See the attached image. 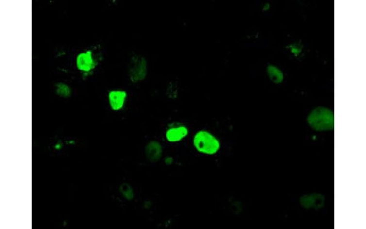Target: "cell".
<instances>
[{
	"label": "cell",
	"mask_w": 366,
	"mask_h": 229,
	"mask_svg": "<svg viewBox=\"0 0 366 229\" xmlns=\"http://www.w3.org/2000/svg\"><path fill=\"white\" fill-rule=\"evenodd\" d=\"M147 73L146 59L141 56H133L128 66V75L133 83L141 82L145 79Z\"/></svg>",
	"instance_id": "obj_3"
},
{
	"label": "cell",
	"mask_w": 366,
	"mask_h": 229,
	"mask_svg": "<svg viewBox=\"0 0 366 229\" xmlns=\"http://www.w3.org/2000/svg\"><path fill=\"white\" fill-rule=\"evenodd\" d=\"M77 66L80 70L84 72H89L96 66L93 58H92V52L87 51L78 54L77 58Z\"/></svg>",
	"instance_id": "obj_4"
},
{
	"label": "cell",
	"mask_w": 366,
	"mask_h": 229,
	"mask_svg": "<svg viewBox=\"0 0 366 229\" xmlns=\"http://www.w3.org/2000/svg\"><path fill=\"white\" fill-rule=\"evenodd\" d=\"M56 94L61 97L67 98L72 94L69 86L64 83H58L56 85Z\"/></svg>",
	"instance_id": "obj_8"
},
{
	"label": "cell",
	"mask_w": 366,
	"mask_h": 229,
	"mask_svg": "<svg viewBox=\"0 0 366 229\" xmlns=\"http://www.w3.org/2000/svg\"><path fill=\"white\" fill-rule=\"evenodd\" d=\"M120 190L123 196L128 200H132L134 197V192H133L132 188L127 183H123L121 185Z\"/></svg>",
	"instance_id": "obj_10"
},
{
	"label": "cell",
	"mask_w": 366,
	"mask_h": 229,
	"mask_svg": "<svg viewBox=\"0 0 366 229\" xmlns=\"http://www.w3.org/2000/svg\"><path fill=\"white\" fill-rule=\"evenodd\" d=\"M194 145L199 152L208 155L215 154L220 148L219 141L206 131H200L196 133Z\"/></svg>",
	"instance_id": "obj_2"
},
{
	"label": "cell",
	"mask_w": 366,
	"mask_h": 229,
	"mask_svg": "<svg viewBox=\"0 0 366 229\" xmlns=\"http://www.w3.org/2000/svg\"><path fill=\"white\" fill-rule=\"evenodd\" d=\"M147 159L151 163H156L160 159L163 154V148L160 143L152 141L146 145L145 149Z\"/></svg>",
	"instance_id": "obj_5"
},
{
	"label": "cell",
	"mask_w": 366,
	"mask_h": 229,
	"mask_svg": "<svg viewBox=\"0 0 366 229\" xmlns=\"http://www.w3.org/2000/svg\"><path fill=\"white\" fill-rule=\"evenodd\" d=\"M189 130L186 126L170 128L166 133V138L168 141L175 142L180 141L188 135Z\"/></svg>",
	"instance_id": "obj_7"
},
{
	"label": "cell",
	"mask_w": 366,
	"mask_h": 229,
	"mask_svg": "<svg viewBox=\"0 0 366 229\" xmlns=\"http://www.w3.org/2000/svg\"><path fill=\"white\" fill-rule=\"evenodd\" d=\"M308 123L314 130H333L334 127L333 112L329 109L318 107L309 114Z\"/></svg>",
	"instance_id": "obj_1"
},
{
	"label": "cell",
	"mask_w": 366,
	"mask_h": 229,
	"mask_svg": "<svg viewBox=\"0 0 366 229\" xmlns=\"http://www.w3.org/2000/svg\"><path fill=\"white\" fill-rule=\"evenodd\" d=\"M268 75L270 76V79L275 83L282 82L283 75L281 71L277 68L273 66H270L268 68Z\"/></svg>",
	"instance_id": "obj_9"
},
{
	"label": "cell",
	"mask_w": 366,
	"mask_h": 229,
	"mask_svg": "<svg viewBox=\"0 0 366 229\" xmlns=\"http://www.w3.org/2000/svg\"><path fill=\"white\" fill-rule=\"evenodd\" d=\"M127 92L123 90H113L109 92V100L114 111L120 110L124 106Z\"/></svg>",
	"instance_id": "obj_6"
}]
</instances>
